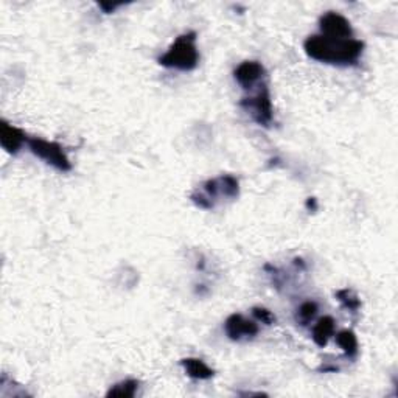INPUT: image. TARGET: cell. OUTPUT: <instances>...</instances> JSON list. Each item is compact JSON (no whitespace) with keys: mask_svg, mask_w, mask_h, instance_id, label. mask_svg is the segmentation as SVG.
Masks as SVG:
<instances>
[{"mask_svg":"<svg viewBox=\"0 0 398 398\" xmlns=\"http://www.w3.org/2000/svg\"><path fill=\"white\" fill-rule=\"evenodd\" d=\"M319 27L324 36L338 38V39H350L353 36V28L349 19H345L342 14L329 11L324 16H320Z\"/></svg>","mask_w":398,"mask_h":398,"instance_id":"6","label":"cell"},{"mask_svg":"<svg viewBox=\"0 0 398 398\" xmlns=\"http://www.w3.org/2000/svg\"><path fill=\"white\" fill-rule=\"evenodd\" d=\"M336 298L341 302V305L345 309H349V312H358V309L361 308V301L358 298V296H356L355 292L349 288L339 290L336 292Z\"/></svg>","mask_w":398,"mask_h":398,"instance_id":"14","label":"cell"},{"mask_svg":"<svg viewBox=\"0 0 398 398\" xmlns=\"http://www.w3.org/2000/svg\"><path fill=\"white\" fill-rule=\"evenodd\" d=\"M336 342L349 358H355L358 355V339L352 330L339 331L336 335Z\"/></svg>","mask_w":398,"mask_h":398,"instance_id":"12","label":"cell"},{"mask_svg":"<svg viewBox=\"0 0 398 398\" xmlns=\"http://www.w3.org/2000/svg\"><path fill=\"white\" fill-rule=\"evenodd\" d=\"M187 375L193 379H210L213 375V368H210L206 362L199 358H185L180 361Z\"/></svg>","mask_w":398,"mask_h":398,"instance_id":"11","label":"cell"},{"mask_svg":"<svg viewBox=\"0 0 398 398\" xmlns=\"http://www.w3.org/2000/svg\"><path fill=\"white\" fill-rule=\"evenodd\" d=\"M253 314L257 320L263 322L265 325H272L274 322H276V316H274L271 312H269L268 308H263V307H254L253 308Z\"/></svg>","mask_w":398,"mask_h":398,"instance_id":"16","label":"cell"},{"mask_svg":"<svg viewBox=\"0 0 398 398\" xmlns=\"http://www.w3.org/2000/svg\"><path fill=\"white\" fill-rule=\"evenodd\" d=\"M239 195V183L232 174H222L220 178L209 179L202 184V190H196L190 195L191 202L196 207L212 210L220 198L237 199Z\"/></svg>","mask_w":398,"mask_h":398,"instance_id":"3","label":"cell"},{"mask_svg":"<svg viewBox=\"0 0 398 398\" xmlns=\"http://www.w3.org/2000/svg\"><path fill=\"white\" fill-rule=\"evenodd\" d=\"M139 389V382L137 379H125V382H120L114 384L113 388L108 390L106 397H119V398H132L136 395V392Z\"/></svg>","mask_w":398,"mask_h":398,"instance_id":"13","label":"cell"},{"mask_svg":"<svg viewBox=\"0 0 398 398\" xmlns=\"http://www.w3.org/2000/svg\"><path fill=\"white\" fill-rule=\"evenodd\" d=\"M318 303L316 302H312V301H308V302H303L301 307H298L297 309V322L301 325H308L309 322H312L314 318H316V314H318Z\"/></svg>","mask_w":398,"mask_h":398,"instance_id":"15","label":"cell"},{"mask_svg":"<svg viewBox=\"0 0 398 398\" xmlns=\"http://www.w3.org/2000/svg\"><path fill=\"white\" fill-rule=\"evenodd\" d=\"M303 50L314 61L331 66H355L364 51V43L360 39H338L324 34H313L305 39Z\"/></svg>","mask_w":398,"mask_h":398,"instance_id":"1","label":"cell"},{"mask_svg":"<svg viewBox=\"0 0 398 398\" xmlns=\"http://www.w3.org/2000/svg\"><path fill=\"white\" fill-rule=\"evenodd\" d=\"M305 206L308 210H313V212H316V210H318V202H316V198H308Z\"/></svg>","mask_w":398,"mask_h":398,"instance_id":"18","label":"cell"},{"mask_svg":"<svg viewBox=\"0 0 398 398\" xmlns=\"http://www.w3.org/2000/svg\"><path fill=\"white\" fill-rule=\"evenodd\" d=\"M25 142H28L25 132L5 120L0 121V145L8 154L14 156L19 153V150Z\"/></svg>","mask_w":398,"mask_h":398,"instance_id":"9","label":"cell"},{"mask_svg":"<svg viewBox=\"0 0 398 398\" xmlns=\"http://www.w3.org/2000/svg\"><path fill=\"white\" fill-rule=\"evenodd\" d=\"M266 70L263 64L259 61H244L239 64L233 72L237 83L243 87V89H253V87L259 83V81L265 77Z\"/></svg>","mask_w":398,"mask_h":398,"instance_id":"8","label":"cell"},{"mask_svg":"<svg viewBox=\"0 0 398 398\" xmlns=\"http://www.w3.org/2000/svg\"><path fill=\"white\" fill-rule=\"evenodd\" d=\"M157 62L167 69H176L183 70V72H190V70L196 69L199 62L196 33L190 32L178 36Z\"/></svg>","mask_w":398,"mask_h":398,"instance_id":"2","label":"cell"},{"mask_svg":"<svg viewBox=\"0 0 398 398\" xmlns=\"http://www.w3.org/2000/svg\"><path fill=\"white\" fill-rule=\"evenodd\" d=\"M224 331L231 341H242V339H253L259 335L260 329L254 320H249L242 314L233 313L224 322Z\"/></svg>","mask_w":398,"mask_h":398,"instance_id":"7","label":"cell"},{"mask_svg":"<svg viewBox=\"0 0 398 398\" xmlns=\"http://www.w3.org/2000/svg\"><path fill=\"white\" fill-rule=\"evenodd\" d=\"M239 106H242L246 113H248L255 123H259L260 126L268 128L271 125L272 117H274V109H272V102H271V93L266 84L260 86V91L255 93L254 97L243 98L239 102Z\"/></svg>","mask_w":398,"mask_h":398,"instance_id":"5","label":"cell"},{"mask_svg":"<svg viewBox=\"0 0 398 398\" xmlns=\"http://www.w3.org/2000/svg\"><path fill=\"white\" fill-rule=\"evenodd\" d=\"M335 331H336L335 319H333L331 316H324V318H320L313 327L312 336L314 344L319 345V347H325V345L329 344L330 338L335 335Z\"/></svg>","mask_w":398,"mask_h":398,"instance_id":"10","label":"cell"},{"mask_svg":"<svg viewBox=\"0 0 398 398\" xmlns=\"http://www.w3.org/2000/svg\"><path fill=\"white\" fill-rule=\"evenodd\" d=\"M123 5H125V2H98V7L102 8L106 14L114 13L117 8L123 7Z\"/></svg>","mask_w":398,"mask_h":398,"instance_id":"17","label":"cell"},{"mask_svg":"<svg viewBox=\"0 0 398 398\" xmlns=\"http://www.w3.org/2000/svg\"><path fill=\"white\" fill-rule=\"evenodd\" d=\"M28 148H30L32 153L43 159L45 163L55 167L60 172L66 173L72 169V162L69 161L67 154L64 153L62 146L56 142H49V140H44L40 137H32L28 139Z\"/></svg>","mask_w":398,"mask_h":398,"instance_id":"4","label":"cell"}]
</instances>
